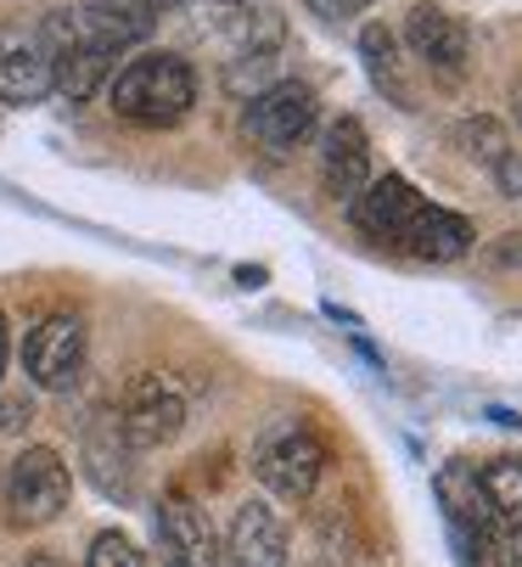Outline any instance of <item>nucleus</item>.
I'll return each mask as SVG.
<instances>
[{
  "label": "nucleus",
  "instance_id": "nucleus-1",
  "mask_svg": "<svg viewBox=\"0 0 522 567\" xmlns=\"http://www.w3.org/2000/svg\"><path fill=\"white\" fill-rule=\"evenodd\" d=\"M197 107V73L174 51H141L113 79V113L146 130H168Z\"/></svg>",
  "mask_w": 522,
  "mask_h": 567
},
{
  "label": "nucleus",
  "instance_id": "nucleus-2",
  "mask_svg": "<svg viewBox=\"0 0 522 567\" xmlns=\"http://www.w3.org/2000/svg\"><path fill=\"white\" fill-rule=\"evenodd\" d=\"M432 495H439V506H444L450 539H456V550H461L467 567H505L511 528L489 512L472 466H444L439 477H432Z\"/></svg>",
  "mask_w": 522,
  "mask_h": 567
},
{
  "label": "nucleus",
  "instance_id": "nucleus-3",
  "mask_svg": "<svg viewBox=\"0 0 522 567\" xmlns=\"http://www.w3.org/2000/svg\"><path fill=\"white\" fill-rule=\"evenodd\" d=\"M40 34H45V51H51V85L73 102H91L102 91V79L113 73L119 51L79 12H51Z\"/></svg>",
  "mask_w": 522,
  "mask_h": 567
},
{
  "label": "nucleus",
  "instance_id": "nucleus-4",
  "mask_svg": "<svg viewBox=\"0 0 522 567\" xmlns=\"http://www.w3.org/2000/svg\"><path fill=\"white\" fill-rule=\"evenodd\" d=\"M68 501H73V477L57 450L34 444L12 461V472H7V517L12 523H23V528L57 523L68 512Z\"/></svg>",
  "mask_w": 522,
  "mask_h": 567
},
{
  "label": "nucleus",
  "instance_id": "nucleus-5",
  "mask_svg": "<svg viewBox=\"0 0 522 567\" xmlns=\"http://www.w3.org/2000/svg\"><path fill=\"white\" fill-rule=\"evenodd\" d=\"M186 427V393L174 377H135L130 393H124V416H119V433L130 439V450H157L168 439H181Z\"/></svg>",
  "mask_w": 522,
  "mask_h": 567
},
{
  "label": "nucleus",
  "instance_id": "nucleus-6",
  "mask_svg": "<svg viewBox=\"0 0 522 567\" xmlns=\"http://www.w3.org/2000/svg\"><path fill=\"white\" fill-rule=\"evenodd\" d=\"M253 472H258V483H265L276 501H293V506H298V501L315 495V483H320V472H326V444H320L309 427H287V433L265 439Z\"/></svg>",
  "mask_w": 522,
  "mask_h": 567
},
{
  "label": "nucleus",
  "instance_id": "nucleus-7",
  "mask_svg": "<svg viewBox=\"0 0 522 567\" xmlns=\"http://www.w3.org/2000/svg\"><path fill=\"white\" fill-rule=\"evenodd\" d=\"M315 118H320V102H315L309 85H298V79H282V85L258 91L247 102V113H242L247 135L258 146H270V152H293L298 141H309Z\"/></svg>",
  "mask_w": 522,
  "mask_h": 567
},
{
  "label": "nucleus",
  "instance_id": "nucleus-8",
  "mask_svg": "<svg viewBox=\"0 0 522 567\" xmlns=\"http://www.w3.org/2000/svg\"><path fill=\"white\" fill-rule=\"evenodd\" d=\"M23 371L51 393L73 388L79 371H84V320L79 315H45L23 343Z\"/></svg>",
  "mask_w": 522,
  "mask_h": 567
},
{
  "label": "nucleus",
  "instance_id": "nucleus-9",
  "mask_svg": "<svg viewBox=\"0 0 522 567\" xmlns=\"http://www.w3.org/2000/svg\"><path fill=\"white\" fill-rule=\"evenodd\" d=\"M427 208V197L405 181V175H382V181H366V192L348 203V214H355V225L366 236H377L382 248H399L405 230L416 225V214Z\"/></svg>",
  "mask_w": 522,
  "mask_h": 567
},
{
  "label": "nucleus",
  "instance_id": "nucleus-10",
  "mask_svg": "<svg viewBox=\"0 0 522 567\" xmlns=\"http://www.w3.org/2000/svg\"><path fill=\"white\" fill-rule=\"evenodd\" d=\"M157 556L163 567H219V539L197 501L168 495L157 506Z\"/></svg>",
  "mask_w": 522,
  "mask_h": 567
},
{
  "label": "nucleus",
  "instance_id": "nucleus-11",
  "mask_svg": "<svg viewBox=\"0 0 522 567\" xmlns=\"http://www.w3.org/2000/svg\"><path fill=\"white\" fill-rule=\"evenodd\" d=\"M51 85V51L40 29H0V102H45Z\"/></svg>",
  "mask_w": 522,
  "mask_h": 567
},
{
  "label": "nucleus",
  "instance_id": "nucleus-12",
  "mask_svg": "<svg viewBox=\"0 0 522 567\" xmlns=\"http://www.w3.org/2000/svg\"><path fill=\"white\" fill-rule=\"evenodd\" d=\"M320 181L337 203H355L371 181V141L360 130V118H337L320 141Z\"/></svg>",
  "mask_w": 522,
  "mask_h": 567
},
{
  "label": "nucleus",
  "instance_id": "nucleus-13",
  "mask_svg": "<svg viewBox=\"0 0 522 567\" xmlns=\"http://www.w3.org/2000/svg\"><path fill=\"white\" fill-rule=\"evenodd\" d=\"M405 34H410V51L439 73V79H450V85H461V73H467V29H461V18H450L444 7H421L410 12V23H405Z\"/></svg>",
  "mask_w": 522,
  "mask_h": 567
},
{
  "label": "nucleus",
  "instance_id": "nucleus-14",
  "mask_svg": "<svg viewBox=\"0 0 522 567\" xmlns=\"http://www.w3.org/2000/svg\"><path fill=\"white\" fill-rule=\"evenodd\" d=\"M225 561L231 567H287V528L265 501L236 506L231 534H225Z\"/></svg>",
  "mask_w": 522,
  "mask_h": 567
},
{
  "label": "nucleus",
  "instance_id": "nucleus-15",
  "mask_svg": "<svg viewBox=\"0 0 522 567\" xmlns=\"http://www.w3.org/2000/svg\"><path fill=\"white\" fill-rule=\"evenodd\" d=\"M467 248H472V225H467L461 214L439 208V203H427V208L416 214V225L405 230V241H399V254L427 259V265H450V259H461Z\"/></svg>",
  "mask_w": 522,
  "mask_h": 567
},
{
  "label": "nucleus",
  "instance_id": "nucleus-16",
  "mask_svg": "<svg viewBox=\"0 0 522 567\" xmlns=\"http://www.w3.org/2000/svg\"><path fill=\"white\" fill-rule=\"evenodd\" d=\"M472 472H478V489H483L489 512L516 534V528H522V461H516V455H500V461L472 466Z\"/></svg>",
  "mask_w": 522,
  "mask_h": 567
},
{
  "label": "nucleus",
  "instance_id": "nucleus-17",
  "mask_svg": "<svg viewBox=\"0 0 522 567\" xmlns=\"http://www.w3.org/2000/svg\"><path fill=\"white\" fill-rule=\"evenodd\" d=\"M84 455H91V477L102 483L108 495H130V439L119 433V422L96 427L91 439H84Z\"/></svg>",
  "mask_w": 522,
  "mask_h": 567
},
{
  "label": "nucleus",
  "instance_id": "nucleus-18",
  "mask_svg": "<svg viewBox=\"0 0 522 567\" xmlns=\"http://www.w3.org/2000/svg\"><path fill=\"white\" fill-rule=\"evenodd\" d=\"M360 56H366V68H371V79L382 91H393L399 102H410V91L399 85V68H393V34L382 29V23H371L366 34H360Z\"/></svg>",
  "mask_w": 522,
  "mask_h": 567
},
{
  "label": "nucleus",
  "instance_id": "nucleus-19",
  "mask_svg": "<svg viewBox=\"0 0 522 567\" xmlns=\"http://www.w3.org/2000/svg\"><path fill=\"white\" fill-rule=\"evenodd\" d=\"M84 567H146V556H141V545H135L130 534L108 528V534L91 539V556H84Z\"/></svg>",
  "mask_w": 522,
  "mask_h": 567
},
{
  "label": "nucleus",
  "instance_id": "nucleus-20",
  "mask_svg": "<svg viewBox=\"0 0 522 567\" xmlns=\"http://www.w3.org/2000/svg\"><path fill=\"white\" fill-rule=\"evenodd\" d=\"M461 141L472 146V157H483V164H489V169H494V164H500V157L511 152V146H505V135H500V130H494L489 118H478V124H467V130H461Z\"/></svg>",
  "mask_w": 522,
  "mask_h": 567
},
{
  "label": "nucleus",
  "instance_id": "nucleus-21",
  "mask_svg": "<svg viewBox=\"0 0 522 567\" xmlns=\"http://www.w3.org/2000/svg\"><path fill=\"white\" fill-rule=\"evenodd\" d=\"M366 7H377V0H309V12L326 18V23H342V18H360Z\"/></svg>",
  "mask_w": 522,
  "mask_h": 567
},
{
  "label": "nucleus",
  "instance_id": "nucleus-22",
  "mask_svg": "<svg viewBox=\"0 0 522 567\" xmlns=\"http://www.w3.org/2000/svg\"><path fill=\"white\" fill-rule=\"evenodd\" d=\"M494 181L505 197H522V152H505L500 164H494Z\"/></svg>",
  "mask_w": 522,
  "mask_h": 567
},
{
  "label": "nucleus",
  "instance_id": "nucleus-23",
  "mask_svg": "<svg viewBox=\"0 0 522 567\" xmlns=\"http://www.w3.org/2000/svg\"><path fill=\"white\" fill-rule=\"evenodd\" d=\"M505 567H522V528H516L511 545H505Z\"/></svg>",
  "mask_w": 522,
  "mask_h": 567
},
{
  "label": "nucleus",
  "instance_id": "nucleus-24",
  "mask_svg": "<svg viewBox=\"0 0 522 567\" xmlns=\"http://www.w3.org/2000/svg\"><path fill=\"white\" fill-rule=\"evenodd\" d=\"M7 354H12V338H7V315H0V377H7Z\"/></svg>",
  "mask_w": 522,
  "mask_h": 567
},
{
  "label": "nucleus",
  "instance_id": "nucleus-25",
  "mask_svg": "<svg viewBox=\"0 0 522 567\" xmlns=\"http://www.w3.org/2000/svg\"><path fill=\"white\" fill-rule=\"evenodd\" d=\"M23 567H68V561H62V556H45V550H40V556H29Z\"/></svg>",
  "mask_w": 522,
  "mask_h": 567
}]
</instances>
